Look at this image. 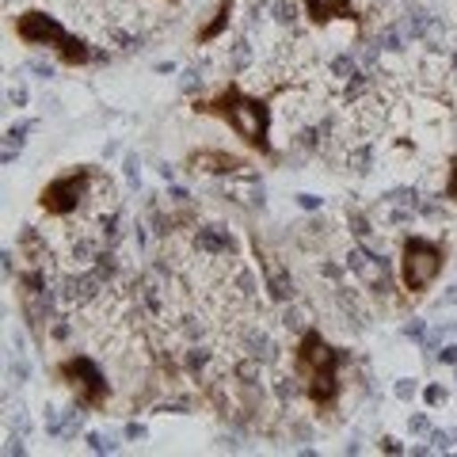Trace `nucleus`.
<instances>
[{
    "instance_id": "nucleus-7",
    "label": "nucleus",
    "mask_w": 457,
    "mask_h": 457,
    "mask_svg": "<svg viewBox=\"0 0 457 457\" xmlns=\"http://www.w3.org/2000/svg\"><path fill=\"white\" fill-rule=\"evenodd\" d=\"M302 12H305V23L317 27V31L332 23H351L354 35L366 31V12L354 0H302Z\"/></svg>"
},
{
    "instance_id": "nucleus-9",
    "label": "nucleus",
    "mask_w": 457,
    "mask_h": 457,
    "mask_svg": "<svg viewBox=\"0 0 457 457\" xmlns=\"http://www.w3.org/2000/svg\"><path fill=\"white\" fill-rule=\"evenodd\" d=\"M233 12H237V0H218V4L203 16V23L195 27V35H191L195 46H210V42H218L228 31V23H233Z\"/></svg>"
},
{
    "instance_id": "nucleus-5",
    "label": "nucleus",
    "mask_w": 457,
    "mask_h": 457,
    "mask_svg": "<svg viewBox=\"0 0 457 457\" xmlns=\"http://www.w3.org/2000/svg\"><path fill=\"white\" fill-rule=\"evenodd\" d=\"M54 378L65 385L69 393H73V400L80 408H92V411H104L111 404V381L104 374V366H99L92 354H69V359H62L54 366Z\"/></svg>"
},
{
    "instance_id": "nucleus-8",
    "label": "nucleus",
    "mask_w": 457,
    "mask_h": 457,
    "mask_svg": "<svg viewBox=\"0 0 457 457\" xmlns=\"http://www.w3.org/2000/svg\"><path fill=\"white\" fill-rule=\"evenodd\" d=\"M187 168L198 171V176H240L248 171V156H237L228 149H213V145H198L187 153Z\"/></svg>"
},
{
    "instance_id": "nucleus-10",
    "label": "nucleus",
    "mask_w": 457,
    "mask_h": 457,
    "mask_svg": "<svg viewBox=\"0 0 457 457\" xmlns=\"http://www.w3.org/2000/svg\"><path fill=\"white\" fill-rule=\"evenodd\" d=\"M442 198H446L450 206H457V156L446 161V179H442Z\"/></svg>"
},
{
    "instance_id": "nucleus-11",
    "label": "nucleus",
    "mask_w": 457,
    "mask_h": 457,
    "mask_svg": "<svg viewBox=\"0 0 457 457\" xmlns=\"http://www.w3.org/2000/svg\"><path fill=\"white\" fill-rule=\"evenodd\" d=\"M168 4H171V0H168Z\"/></svg>"
},
{
    "instance_id": "nucleus-6",
    "label": "nucleus",
    "mask_w": 457,
    "mask_h": 457,
    "mask_svg": "<svg viewBox=\"0 0 457 457\" xmlns=\"http://www.w3.org/2000/svg\"><path fill=\"white\" fill-rule=\"evenodd\" d=\"M96 183V168L92 164H77L62 171V176H54L50 183H42L38 191V210L46 213V218H73V213L84 206V198H88Z\"/></svg>"
},
{
    "instance_id": "nucleus-3",
    "label": "nucleus",
    "mask_w": 457,
    "mask_h": 457,
    "mask_svg": "<svg viewBox=\"0 0 457 457\" xmlns=\"http://www.w3.org/2000/svg\"><path fill=\"white\" fill-rule=\"evenodd\" d=\"M12 35H16L23 46L50 50L62 69L92 65V46L88 42H84L80 35H73L62 20L50 16V12H42V8H23L20 16H12Z\"/></svg>"
},
{
    "instance_id": "nucleus-4",
    "label": "nucleus",
    "mask_w": 457,
    "mask_h": 457,
    "mask_svg": "<svg viewBox=\"0 0 457 457\" xmlns=\"http://www.w3.org/2000/svg\"><path fill=\"white\" fill-rule=\"evenodd\" d=\"M446 263H450V240L408 233L404 240H400V260H396L400 290H404L408 297H423L442 278Z\"/></svg>"
},
{
    "instance_id": "nucleus-1",
    "label": "nucleus",
    "mask_w": 457,
    "mask_h": 457,
    "mask_svg": "<svg viewBox=\"0 0 457 457\" xmlns=\"http://www.w3.org/2000/svg\"><path fill=\"white\" fill-rule=\"evenodd\" d=\"M191 111L198 119H213V122L228 126L240 145L255 153L260 161H278V149H275V141H270V126H275L270 96H255L240 80H225L218 92L198 96Z\"/></svg>"
},
{
    "instance_id": "nucleus-2",
    "label": "nucleus",
    "mask_w": 457,
    "mask_h": 457,
    "mask_svg": "<svg viewBox=\"0 0 457 457\" xmlns=\"http://www.w3.org/2000/svg\"><path fill=\"white\" fill-rule=\"evenodd\" d=\"M351 362V354L328 343L324 332L305 328L294 343V378L302 385V393L320 416H332L343 396V366Z\"/></svg>"
}]
</instances>
